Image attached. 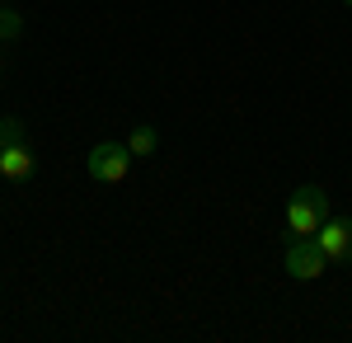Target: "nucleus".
<instances>
[{
    "label": "nucleus",
    "mask_w": 352,
    "mask_h": 343,
    "mask_svg": "<svg viewBox=\"0 0 352 343\" xmlns=\"http://www.w3.org/2000/svg\"><path fill=\"white\" fill-rule=\"evenodd\" d=\"M329 193L320 184H300L292 198H287V211H282V231L287 240H310L320 226L329 221Z\"/></svg>",
    "instance_id": "obj_1"
},
{
    "label": "nucleus",
    "mask_w": 352,
    "mask_h": 343,
    "mask_svg": "<svg viewBox=\"0 0 352 343\" xmlns=\"http://www.w3.org/2000/svg\"><path fill=\"white\" fill-rule=\"evenodd\" d=\"M33 169H38V156H33L28 127L19 123V118H0V179L28 184Z\"/></svg>",
    "instance_id": "obj_2"
},
{
    "label": "nucleus",
    "mask_w": 352,
    "mask_h": 343,
    "mask_svg": "<svg viewBox=\"0 0 352 343\" xmlns=\"http://www.w3.org/2000/svg\"><path fill=\"white\" fill-rule=\"evenodd\" d=\"M132 151H127V141H94L89 146V179L94 184H122L127 179V169H132Z\"/></svg>",
    "instance_id": "obj_3"
},
{
    "label": "nucleus",
    "mask_w": 352,
    "mask_h": 343,
    "mask_svg": "<svg viewBox=\"0 0 352 343\" xmlns=\"http://www.w3.org/2000/svg\"><path fill=\"white\" fill-rule=\"evenodd\" d=\"M324 268H329V254L315 245V236L310 240H292V245L282 249V273L296 278V282H315Z\"/></svg>",
    "instance_id": "obj_4"
},
{
    "label": "nucleus",
    "mask_w": 352,
    "mask_h": 343,
    "mask_svg": "<svg viewBox=\"0 0 352 343\" xmlns=\"http://www.w3.org/2000/svg\"><path fill=\"white\" fill-rule=\"evenodd\" d=\"M315 245L329 254V264H352V216L329 211V221L315 231Z\"/></svg>",
    "instance_id": "obj_5"
},
{
    "label": "nucleus",
    "mask_w": 352,
    "mask_h": 343,
    "mask_svg": "<svg viewBox=\"0 0 352 343\" xmlns=\"http://www.w3.org/2000/svg\"><path fill=\"white\" fill-rule=\"evenodd\" d=\"M127 151H132L136 160H151L155 156V127H151V123L132 127V132H127Z\"/></svg>",
    "instance_id": "obj_6"
},
{
    "label": "nucleus",
    "mask_w": 352,
    "mask_h": 343,
    "mask_svg": "<svg viewBox=\"0 0 352 343\" xmlns=\"http://www.w3.org/2000/svg\"><path fill=\"white\" fill-rule=\"evenodd\" d=\"M19 28H24V14H19V10H10V5H0V43H14V38H19Z\"/></svg>",
    "instance_id": "obj_7"
},
{
    "label": "nucleus",
    "mask_w": 352,
    "mask_h": 343,
    "mask_svg": "<svg viewBox=\"0 0 352 343\" xmlns=\"http://www.w3.org/2000/svg\"><path fill=\"white\" fill-rule=\"evenodd\" d=\"M343 5H352V0H343Z\"/></svg>",
    "instance_id": "obj_8"
},
{
    "label": "nucleus",
    "mask_w": 352,
    "mask_h": 343,
    "mask_svg": "<svg viewBox=\"0 0 352 343\" xmlns=\"http://www.w3.org/2000/svg\"><path fill=\"white\" fill-rule=\"evenodd\" d=\"M0 61H5V56H0Z\"/></svg>",
    "instance_id": "obj_9"
}]
</instances>
